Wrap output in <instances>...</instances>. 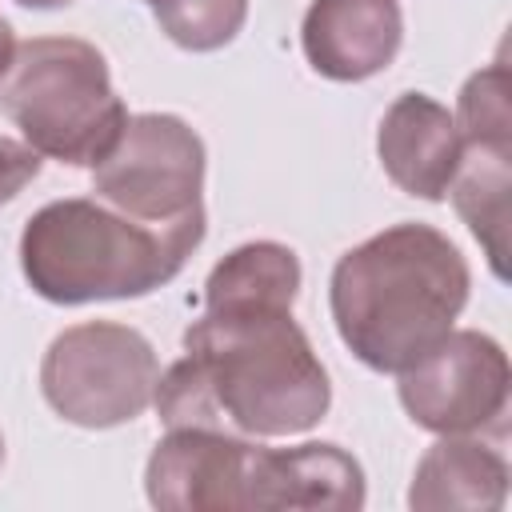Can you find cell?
Listing matches in <instances>:
<instances>
[{"instance_id": "6da1fadb", "label": "cell", "mask_w": 512, "mask_h": 512, "mask_svg": "<svg viewBox=\"0 0 512 512\" xmlns=\"http://www.w3.org/2000/svg\"><path fill=\"white\" fill-rule=\"evenodd\" d=\"M332 384L292 308H204L184 356L156 380L164 428H208L248 440L300 436L328 416Z\"/></svg>"}, {"instance_id": "7a4b0ae2", "label": "cell", "mask_w": 512, "mask_h": 512, "mask_svg": "<svg viewBox=\"0 0 512 512\" xmlns=\"http://www.w3.org/2000/svg\"><path fill=\"white\" fill-rule=\"evenodd\" d=\"M468 288L464 252L440 228L400 220L336 260L328 308L344 348L364 368L396 376L456 328Z\"/></svg>"}, {"instance_id": "3957f363", "label": "cell", "mask_w": 512, "mask_h": 512, "mask_svg": "<svg viewBox=\"0 0 512 512\" xmlns=\"http://www.w3.org/2000/svg\"><path fill=\"white\" fill-rule=\"evenodd\" d=\"M200 240L204 224L152 228L96 196H68L28 216L20 272L48 304L136 300L164 288Z\"/></svg>"}, {"instance_id": "277c9868", "label": "cell", "mask_w": 512, "mask_h": 512, "mask_svg": "<svg viewBox=\"0 0 512 512\" xmlns=\"http://www.w3.org/2000/svg\"><path fill=\"white\" fill-rule=\"evenodd\" d=\"M0 112L40 156L88 172L116 148L128 124L104 52L80 36H32L16 44L0 80Z\"/></svg>"}, {"instance_id": "5b68a950", "label": "cell", "mask_w": 512, "mask_h": 512, "mask_svg": "<svg viewBox=\"0 0 512 512\" xmlns=\"http://www.w3.org/2000/svg\"><path fill=\"white\" fill-rule=\"evenodd\" d=\"M160 356L120 320H84L52 336L40 360L44 404L76 428H120L152 408Z\"/></svg>"}, {"instance_id": "8992f818", "label": "cell", "mask_w": 512, "mask_h": 512, "mask_svg": "<svg viewBox=\"0 0 512 512\" xmlns=\"http://www.w3.org/2000/svg\"><path fill=\"white\" fill-rule=\"evenodd\" d=\"M204 160V140L184 116L136 112L92 168V196L152 228L204 224Z\"/></svg>"}, {"instance_id": "52a82bcc", "label": "cell", "mask_w": 512, "mask_h": 512, "mask_svg": "<svg viewBox=\"0 0 512 512\" xmlns=\"http://www.w3.org/2000/svg\"><path fill=\"white\" fill-rule=\"evenodd\" d=\"M408 420L432 436H504L512 368L500 340L452 328L424 356L396 372Z\"/></svg>"}, {"instance_id": "ba28073f", "label": "cell", "mask_w": 512, "mask_h": 512, "mask_svg": "<svg viewBox=\"0 0 512 512\" xmlns=\"http://www.w3.org/2000/svg\"><path fill=\"white\" fill-rule=\"evenodd\" d=\"M256 440L208 428H168L148 464L144 492L160 512H248Z\"/></svg>"}, {"instance_id": "9c48e42d", "label": "cell", "mask_w": 512, "mask_h": 512, "mask_svg": "<svg viewBox=\"0 0 512 512\" xmlns=\"http://www.w3.org/2000/svg\"><path fill=\"white\" fill-rule=\"evenodd\" d=\"M364 468L328 440L252 452L248 512H356L364 508Z\"/></svg>"}, {"instance_id": "30bf717a", "label": "cell", "mask_w": 512, "mask_h": 512, "mask_svg": "<svg viewBox=\"0 0 512 512\" xmlns=\"http://www.w3.org/2000/svg\"><path fill=\"white\" fill-rule=\"evenodd\" d=\"M404 44L400 0H312L300 20V48L316 76L360 84L380 76Z\"/></svg>"}, {"instance_id": "8fae6325", "label": "cell", "mask_w": 512, "mask_h": 512, "mask_svg": "<svg viewBox=\"0 0 512 512\" xmlns=\"http://www.w3.org/2000/svg\"><path fill=\"white\" fill-rule=\"evenodd\" d=\"M376 156L384 176L428 204L448 200V184L460 160V136L452 112L428 92H400L376 128Z\"/></svg>"}, {"instance_id": "7c38bea8", "label": "cell", "mask_w": 512, "mask_h": 512, "mask_svg": "<svg viewBox=\"0 0 512 512\" xmlns=\"http://www.w3.org/2000/svg\"><path fill=\"white\" fill-rule=\"evenodd\" d=\"M508 192H512V132L460 136V160L448 196L456 216L484 248L496 280H508Z\"/></svg>"}, {"instance_id": "4fadbf2b", "label": "cell", "mask_w": 512, "mask_h": 512, "mask_svg": "<svg viewBox=\"0 0 512 512\" xmlns=\"http://www.w3.org/2000/svg\"><path fill=\"white\" fill-rule=\"evenodd\" d=\"M508 500V460L484 436H440L416 464L408 508L496 512Z\"/></svg>"}, {"instance_id": "5bb4252c", "label": "cell", "mask_w": 512, "mask_h": 512, "mask_svg": "<svg viewBox=\"0 0 512 512\" xmlns=\"http://www.w3.org/2000/svg\"><path fill=\"white\" fill-rule=\"evenodd\" d=\"M300 296V256L280 240H248L232 248L204 280V308L268 304L292 308Z\"/></svg>"}, {"instance_id": "9a60e30c", "label": "cell", "mask_w": 512, "mask_h": 512, "mask_svg": "<svg viewBox=\"0 0 512 512\" xmlns=\"http://www.w3.org/2000/svg\"><path fill=\"white\" fill-rule=\"evenodd\" d=\"M160 32L184 52L232 44L248 20V0H148Z\"/></svg>"}, {"instance_id": "2e32d148", "label": "cell", "mask_w": 512, "mask_h": 512, "mask_svg": "<svg viewBox=\"0 0 512 512\" xmlns=\"http://www.w3.org/2000/svg\"><path fill=\"white\" fill-rule=\"evenodd\" d=\"M44 168V156L28 144V140H12L0 136V204L16 200Z\"/></svg>"}, {"instance_id": "e0dca14e", "label": "cell", "mask_w": 512, "mask_h": 512, "mask_svg": "<svg viewBox=\"0 0 512 512\" xmlns=\"http://www.w3.org/2000/svg\"><path fill=\"white\" fill-rule=\"evenodd\" d=\"M12 56H16V36H12V24L0 16V80H4L8 64H12Z\"/></svg>"}, {"instance_id": "ac0fdd59", "label": "cell", "mask_w": 512, "mask_h": 512, "mask_svg": "<svg viewBox=\"0 0 512 512\" xmlns=\"http://www.w3.org/2000/svg\"><path fill=\"white\" fill-rule=\"evenodd\" d=\"M16 4H24V8H40V12H52V8H68L72 0H16Z\"/></svg>"}, {"instance_id": "d6986e66", "label": "cell", "mask_w": 512, "mask_h": 512, "mask_svg": "<svg viewBox=\"0 0 512 512\" xmlns=\"http://www.w3.org/2000/svg\"><path fill=\"white\" fill-rule=\"evenodd\" d=\"M0 468H4V432H0Z\"/></svg>"}]
</instances>
